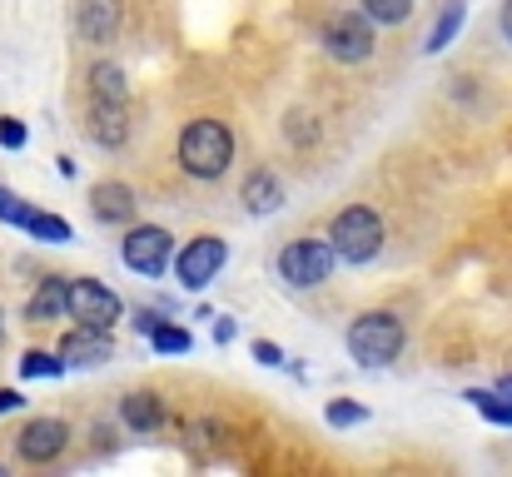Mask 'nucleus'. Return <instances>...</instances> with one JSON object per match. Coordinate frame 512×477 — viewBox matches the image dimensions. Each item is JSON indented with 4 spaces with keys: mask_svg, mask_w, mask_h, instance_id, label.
I'll use <instances>...</instances> for the list:
<instances>
[{
    "mask_svg": "<svg viewBox=\"0 0 512 477\" xmlns=\"http://www.w3.org/2000/svg\"><path fill=\"white\" fill-rule=\"evenodd\" d=\"M135 209H140V199H135V189H130L125 179H100V184L90 189V214H95V224L125 229V224H135Z\"/></svg>",
    "mask_w": 512,
    "mask_h": 477,
    "instance_id": "nucleus-13",
    "label": "nucleus"
},
{
    "mask_svg": "<svg viewBox=\"0 0 512 477\" xmlns=\"http://www.w3.org/2000/svg\"><path fill=\"white\" fill-rule=\"evenodd\" d=\"M0 477H5V463H0Z\"/></svg>",
    "mask_w": 512,
    "mask_h": 477,
    "instance_id": "nucleus-34",
    "label": "nucleus"
},
{
    "mask_svg": "<svg viewBox=\"0 0 512 477\" xmlns=\"http://www.w3.org/2000/svg\"><path fill=\"white\" fill-rule=\"evenodd\" d=\"M70 423L65 418H55V413H40V418H30L20 433H15V458L25 463V468H50V463H60L65 458V448H70Z\"/></svg>",
    "mask_w": 512,
    "mask_h": 477,
    "instance_id": "nucleus-8",
    "label": "nucleus"
},
{
    "mask_svg": "<svg viewBox=\"0 0 512 477\" xmlns=\"http://www.w3.org/2000/svg\"><path fill=\"white\" fill-rule=\"evenodd\" d=\"M125 25V0H75V30L90 45H115Z\"/></svg>",
    "mask_w": 512,
    "mask_h": 477,
    "instance_id": "nucleus-10",
    "label": "nucleus"
},
{
    "mask_svg": "<svg viewBox=\"0 0 512 477\" xmlns=\"http://www.w3.org/2000/svg\"><path fill=\"white\" fill-rule=\"evenodd\" d=\"M30 234H35V239H45V244H70V239H75L70 219H60V214H50V209H40V214H35Z\"/></svg>",
    "mask_w": 512,
    "mask_h": 477,
    "instance_id": "nucleus-23",
    "label": "nucleus"
},
{
    "mask_svg": "<svg viewBox=\"0 0 512 477\" xmlns=\"http://www.w3.org/2000/svg\"><path fill=\"white\" fill-rule=\"evenodd\" d=\"M498 388H503V393H512V373H508V378H503V383H498Z\"/></svg>",
    "mask_w": 512,
    "mask_h": 477,
    "instance_id": "nucleus-32",
    "label": "nucleus"
},
{
    "mask_svg": "<svg viewBox=\"0 0 512 477\" xmlns=\"http://www.w3.org/2000/svg\"><path fill=\"white\" fill-rule=\"evenodd\" d=\"M0 343H5V314H0Z\"/></svg>",
    "mask_w": 512,
    "mask_h": 477,
    "instance_id": "nucleus-33",
    "label": "nucleus"
},
{
    "mask_svg": "<svg viewBox=\"0 0 512 477\" xmlns=\"http://www.w3.org/2000/svg\"><path fill=\"white\" fill-rule=\"evenodd\" d=\"M15 408H25V393L20 388H0V413H15Z\"/></svg>",
    "mask_w": 512,
    "mask_h": 477,
    "instance_id": "nucleus-28",
    "label": "nucleus"
},
{
    "mask_svg": "<svg viewBox=\"0 0 512 477\" xmlns=\"http://www.w3.org/2000/svg\"><path fill=\"white\" fill-rule=\"evenodd\" d=\"M65 368H70V363L60 358V348H55V353H45V348H30V353L20 358V373H25V378H60Z\"/></svg>",
    "mask_w": 512,
    "mask_h": 477,
    "instance_id": "nucleus-22",
    "label": "nucleus"
},
{
    "mask_svg": "<svg viewBox=\"0 0 512 477\" xmlns=\"http://www.w3.org/2000/svg\"><path fill=\"white\" fill-rule=\"evenodd\" d=\"M60 358H65L70 368H100V363L115 358V338H110V328L75 323V328L60 338Z\"/></svg>",
    "mask_w": 512,
    "mask_h": 477,
    "instance_id": "nucleus-12",
    "label": "nucleus"
},
{
    "mask_svg": "<svg viewBox=\"0 0 512 477\" xmlns=\"http://www.w3.org/2000/svg\"><path fill=\"white\" fill-rule=\"evenodd\" d=\"M343 343H348V358H353L358 368H388V363L403 353L408 328H403V318L388 314V309H368V314H358L348 323Z\"/></svg>",
    "mask_w": 512,
    "mask_h": 477,
    "instance_id": "nucleus-2",
    "label": "nucleus"
},
{
    "mask_svg": "<svg viewBox=\"0 0 512 477\" xmlns=\"http://www.w3.org/2000/svg\"><path fill=\"white\" fill-rule=\"evenodd\" d=\"M120 423H125L130 433H160V428L170 423V408H165L160 393L140 388V393H125V398H120Z\"/></svg>",
    "mask_w": 512,
    "mask_h": 477,
    "instance_id": "nucleus-16",
    "label": "nucleus"
},
{
    "mask_svg": "<svg viewBox=\"0 0 512 477\" xmlns=\"http://www.w3.org/2000/svg\"><path fill=\"white\" fill-rule=\"evenodd\" d=\"M488 423H498V428H512V393H503V388H468L463 393Z\"/></svg>",
    "mask_w": 512,
    "mask_h": 477,
    "instance_id": "nucleus-19",
    "label": "nucleus"
},
{
    "mask_svg": "<svg viewBox=\"0 0 512 477\" xmlns=\"http://www.w3.org/2000/svg\"><path fill=\"white\" fill-rule=\"evenodd\" d=\"M70 318L90 323V328H115L125 318V299L110 284H100L95 274H80V279H70Z\"/></svg>",
    "mask_w": 512,
    "mask_h": 477,
    "instance_id": "nucleus-9",
    "label": "nucleus"
},
{
    "mask_svg": "<svg viewBox=\"0 0 512 477\" xmlns=\"http://www.w3.org/2000/svg\"><path fill=\"white\" fill-rule=\"evenodd\" d=\"M120 259L145 279H165V269H174V234L165 224H125Z\"/></svg>",
    "mask_w": 512,
    "mask_h": 477,
    "instance_id": "nucleus-6",
    "label": "nucleus"
},
{
    "mask_svg": "<svg viewBox=\"0 0 512 477\" xmlns=\"http://www.w3.org/2000/svg\"><path fill=\"white\" fill-rule=\"evenodd\" d=\"M239 204L254 219H269L274 209H284V179H279V169H269V164L249 169L244 184H239Z\"/></svg>",
    "mask_w": 512,
    "mask_h": 477,
    "instance_id": "nucleus-14",
    "label": "nucleus"
},
{
    "mask_svg": "<svg viewBox=\"0 0 512 477\" xmlns=\"http://www.w3.org/2000/svg\"><path fill=\"white\" fill-rule=\"evenodd\" d=\"M498 30H503V40L512 45V0H503V5H498Z\"/></svg>",
    "mask_w": 512,
    "mask_h": 477,
    "instance_id": "nucleus-29",
    "label": "nucleus"
},
{
    "mask_svg": "<svg viewBox=\"0 0 512 477\" xmlns=\"http://www.w3.org/2000/svg\"><path fill=\"white\" fill-rule=\"evenodd\" d=\"M85 80H90V95H95V100H120V105H130V75H125V65L95 60V65L85 70Z\"/></svg>",
    "mask_w": 512,
    "mask_h": 477,
    "instance_id": "nucleus-17",
    "label": "nucleus"
},
{
    "mask_svg": "<svg viewBox=\"0 0 512 477\" xmlns=\"http://www.w3.org/2000/svg\"><path fill=\"white\" fill-rule=\"evenodd\" d=\"M224 264H229V239H224V234H194L184 249H174V279H179L189 294L209 289Z\"/></svg>",
    "mask_w": 512,
    "mask_h": 477,
    "instance_id": "nucleus-7",
    "label": "nucleus"
},
{
    "mask_svg": "<svg viewBox=\"0 0 512 477\" xmlns=\"http://www.w3.org/2000/svg\"><path fill=\"white\" fill-rule=\"evenodd\" d=\"M324 423H329V428H358V423H368V408H363V403H353V398H334V403H329V408H324Z\"/></svg>",
    "mask_w": 512,
    "mask_h": 477,
    "instance_id": "nucleus-24",
    "label": "nucleus"
},
{
    "mask_svg": "<svg viewBox=\"0 0 512 477\" xmlns=\"http://www.w3.org/2000/svg\"><path fill=\"white\" fill-rule=\"evenodd\" d=\"M334 264H339V254H334L329 239H319V234H299V239H289V244L279 249L274 274H279V284H289V289L304 294V289L329 284V279H334Z\"/></svg>",
    "mask_w": 512,
    "mask_h": 477,
    "instance_id": "nucleus-4",
    "label": "nucleus"
},
{
    "mask_svg": "<svg viewBox=\"0 0 512 477\" xmlns=\"http://www.w3.org/2000/svg\"><path fill=\"white\" fill-rule=\"evenodd\" d=\"M234 333H239V328H234V318H219V323H214V338H219V343H229Z\"/></svg>",
    "mask_w": 512,
    "mask_h": 477,
    "instance_id": "nucleus-31",
    "label": "nucleus"
},
{
    "mask_svg": "<svg viewBox=\"0 0 512 477\" xmlns=\"http://www.w3.org/2000/svg\"><path fill=\"white\" fill-rule=\"evenodd\" d=\"M174 164L199 184H219L234 164V130L214 115H194L174 140Z\"/></svg>",
    "mask_w": 512,
    "mask_h": 477,
    "instance_id": "nucleus-1",
    "label": "nucleus"
},
{
    "mask_svg": "<svg viewBox=\"0 0 512 477\" xmlns=\"http://www.w3.org/2000/svg\"><path fill=\"white\" fill-rule=\"evenodd\" d=\"M378 25H403L408 15H413V0H358Z\"/></svg>",
    "mask_w": 512,
    "mask_h": 477,
    "instance_id": "nucleus-25",
    "label": "nucleus"
},
{
    "mask_svg": "<svg viewBox=\"0 0 512 477\" xmlns=\"http://www.w3.org/2000/svg\"><path fill=\"white\" fill-rule=\"evenodd\" d=\"M25 140H30V135H25V125H20L15 115H0V145H5V150H20Z\"/></svg>",
    "mask_w": 512,
    "mask_h": 477,
    "instance_id": "nucleus-27",
    "label": "nucleus"
},
{
    "mask_svg": "<svg viewBox=\"0 0 512 477\" xmlns=\"http://www.w3.org/2000/svg\"><path fill=\"white\" fill-rule=\"evenodd\" d=\"M155 323H160V314H155V309H140V314H135V328H140L145 338H150V328H155Z\"/></svg>",
    "mask_w": 512,
    "mask_h": 477,
    "instance_id": "nucleus-30",
    "label": "nucleus"
},
{
    "mask_svg": "<svg viewBox=\"0 0 512 477\" xmlns=\"http://www.w3.org/2000/svg\"><path fill=\"white\" fill-rule=\"evenodd\" d=\"M324 239L334 244L339 264L363 269V264H373V259L383 254V219H378L373 204H348V209H339V214L329 219Z\"/></svg>",
    "mask_w": 512,
    "mask_h": 477,
    "instance_id": "nucleus-3",
    "label": "nucleus"
},
{
    "mask_svg": "<svg viewBox=\"0 0 512 477\" xmlns=\"http://www.w3.org/2000/svg\"><path fill=\"white\" fill-rule=\"evenodd\" d=\"M60 318H70V279L45 274L35 284V294L25 299V323H60Z\"/></svg>",
    "mask_w": 512,
    "mask_h": 477,
    "instance_id": "nucleus-15",
    "label": "nucleus"
},
{
    "mask_svg": "<svg viewBox=\"0 0 512 477\" xmlns=\"http://www.w3.org/2000/svg\"><path fill=\"white\" fill-rule=\"evenodd\" d=\"M319 45L329 60L339 65H368L378 55V20L358 5V10H334L319 30Z\"/></svg>",
    "mask_w": 512,
    "mask_h": 477,
    "instance_id": "nucleus-5",
    "label": "nucleus"
},
{
    "mask_svg": "<svg viewBox=\"0 0 512 477\" xmlns=\"http://www.w3.org/2000/svg\"><path fill=\"white\" fill-rule=\"evenodd\" d=\"M249 353H254L264 368H284V348H279L274 338H254V343H249Z\"/></svg>",
    "mask_w": 512,
    "mask_h": 477,
    "instance_id": "nucleus-26",
    "label": "nucleus"
},
{
    "mask_svg": "<svg viewBox=\"0 0 512 477\" xmlns=\"http://www.w3.org/2000/svg\"><path fill=\"white\" fill-rule=\"evenodd\" d=\"M463 20H468V0H443V10H438V20H433V30H428V55H438V50H448L453 45V35L463 30Z\"/></svg>",
    "mask_w": 512,
    "mask_h": 477,
    "instance_id": "nucleus-18",
    "label": "nucleus"
},
{
    "mask_svg": "<svg viewBox=\"0 0 512 477\" xmlns=\"http://www.w3.org/2000/svg\"><path fill=\"white\" fill-rule=\"evenodd\" d=\"M150 348H155V353H189V348H194V333L160 318V323L150 328Z\"/></svg>",
    "mask_w": 512,
    "mask_h": 477,
    "instance_id": "nucleus-21",
    "label": "nucleus"
},
{
    "mask_svg": "<svg viewBox=\"0 0 512 477\" xmlns=\"http://www.w3.org/2000/svg\"><path fill=\"white\" fill-rule=\"evenodd\" d=\"M85 135H90L100 150H125V140H130V105H120V100H95V95H90Z\"/></svg>",
    "mask_w": 512,
    "mask_h": 477,
    "instance_id": "nucleus-11",
    "label": "nucleus"
},
{
    "mask_svg": "<svg viewBox=\"0 0 512 477\" xmlns=\"http://www.w3.org/2000/svg\"><path fill=\"white\" fill-rule=\"evenodd\" d=\"M35 214H40L35 204H25L15 189H5V184H0V224H10V229H25V234H30Z\"/></svg>",
    "mask_w": 512,
    "mask_h": 477,
    "instance_id": "nucleus-20",
    "label": "nucleus"
}]
</instances>
